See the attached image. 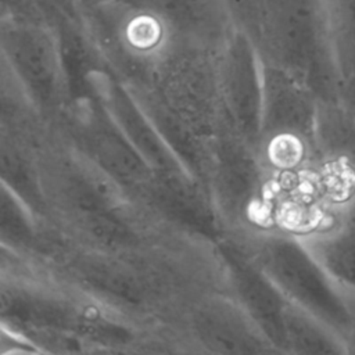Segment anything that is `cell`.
Wrapping results in <instances>:
<instances>
[{
	"instance_id": "6da1fadb",
	"label": "cell",
	"mask_w": 355,
	"mask_h": 355,
	"mask_svg": "<svg viewBox=\"0 0 355 355\" xmlns=\"http://www.w3.org/2000/svg\"><path fill=\"white\" fill-rule=\"evenodd\" d=\"M158 12L175 33L226 36L234 25L227 0H139Z\"/></svg>"
},
{
	"instance_id": "7a4b0ae2",
	"label": "cell",
	"mask_w": 355,
	"mask_h": 355,
	"mask_svg": "<svg viewBox=\"0 0 355 355\" xmlns=\"http://www.w3.org/2000/svg\"><path fill=\"white\" fill-rule=\"evenodd\" d=\"M340 79L355 83V0H323Z\"/></svg>"
},
{
	"instance_id": "3957f363",
	"label": "cell",
	"mask_w": 355,
	"mask_h": 355,
	"mask_svg": "<svg viewBox=\"0 0 355 355\" xmlns=\"http://www.w3.org/2000/svg\"><path fill=\"white\" fill-rule=\"evenodd\" d=\"M329 263L334 276L340 280L344 291L355 294V233L344 230L330 241Z\"/></svg>"
}]
</instances>
